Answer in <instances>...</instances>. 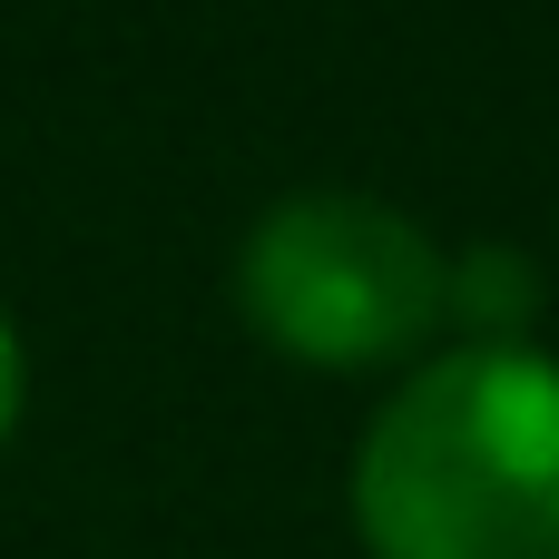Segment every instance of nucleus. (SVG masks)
<instances>
[{"label": "nucleus", "mask_w": 559, "mask_h": 559, "mask_svg": "<svg viewBox=\"0 0 559 559\" xmlns=\"http://www.w3.org/2000/svg\"><path fill=\"white\" fill-rule=\"evenodd\" d=\"M531 295H540V265L511 255V246H472V255L452 265V314L472 324V344H521Z\"/></svg>", "instance_id": "obj_3"}, {"label": "nucleus", "mask_w": 559, "mask_h": 559, "mask_svg": "<svg viewBox=\"0 0 559 559\" xmlns=\"http://www.w3.org/2000/svg\"><path fill=\"white\" fill-rule=\"evenodd\" d=\"M373 559H559V354L462 344L393 383L354 452Z\"/></svg>", "instance_id": "obj_1"}, {"label": "nucleus", "mask_w": 559, "mask_h": 559, "mask_svg": "<svg viewBox=\"0 0 559 559\" xmlns=\"http://www.w3.org/2000/svg\"><path fill=\"white\" fill-rule=\"evenodd\" d=\"M10 423H20V334L0 314V442H10Z\"/></svg>", "instance_id": "obj_4"}, {"label": "nucleus", "mask_w": 559, "mask_h": 559, "mask_svg": "<svg viewBox=\"0 0 559 559\" xmlns=\"http://www.w3.org/2000/svg\"><path fill=\"white\" fill-rule=\"evenodd\" d=\"M236 314L285 364L373 373V364H403L452 314V265L403 206L354 187H305L255 216L236 255Z\"/></svg>", "instance_id": "obj_2"}]
</instances>
